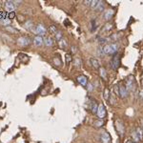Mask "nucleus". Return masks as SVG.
I'll use <instances>...</instances> for the list:
<instances>
[{"label":"nucleus","instance_id":"nucleus-20","mask_svg":"<svg viewBox=\"0 0 143 143\" xmlns=\"http://www.w3.org/2000/svg\"><path fill=\"white\" fill-rule=\"evenodd\" d=\"M59 46H60V48H62V49H65V48H67V46H68V43L66 41V39L65 38H62V39H60L59 41Z\"/></svg>","mask_w":143,"mask_h":143},{"label":"nucleus","instance_id":"nucleus-4","mask_svg":"<svg viewBox=\"0 0 143 143\" xmlns=\"http://www.w3.org/2000/svg\"><path fill=\"white\" fill-rule=\"evenodd\" d=\"M115 128H116V132L120 136H122L125 133V126L123 124V122L120 119H117L115 121Z\"/></svg>","mask_w":143,"mask_h":143},{"label":"nucleus","instance_id":"nucleus-19","mask_svg":"<svg viewBox=\"0 0 143 143\" xmlns=\"http://www.w3.org/2000/svg\"><path fill=\"white\" fill-rule=\"evenodd\" d=\"M90 108L92 109V112L93 114L97 112V108H98V105L96 104L95 101H91V105H90Z\"/></svg>","mask_w":143,"mask_h":143},{"label":"nucleus","instance_id":"nucleus-29","mask_svg":"<svg viewBox=\"0 0 143 143\" xmlns=\"http://www.w3.org/2000/svg\"><path fill=\"white\" fill-rule=\"evenodd\" d=\"M49 31H50L51 33H53V34H56V26H54V25H51L50 27H49Z\"/></svg>","mask_w":143,"mask_h":143},{"label":"nucleus","instance_id":"nucleus-21","mask_svg":"<svg viewBox=\"0 0 143 143\" xmlns=\"http://www.w3.org/2000/svg\"><path fill=\"white\" fill-rule=\"evenodd\" d=\"M136 136H137V137H138V139H139V141H141L143 138V134H142V130L140 128H137L136 131Z\"/></svg>","mask_w":143,"mask_h":143},{"label":"nucleus","instance_id":"nucleus-37","mask_svg":"<svg viewBox=\"0 0 143 143\" xmlns=\"http://www.w3.org/2000/svg\"><path fill=\"white\" fill-rule=\"evenodd\" d=\"M87 88H88L89 91H92V90H93V85H92L91 83H88V84H87Z\"/></svg>","mask_w":143,"mask_h":143},{"label":"nucleus","instance_id":"nucleus-9","mask_svg":"<svg viewBox=\"0 0 143 143\" xmlns=\"http://www.w3.org/2000/svg\"><path fill=\"white\" fill-rule=\"evenodd\" d=\"M100 138H101V142L102 143H111V136L108 134L107 132H103Z\"/></svg>","mask_w":143,"mask_h":143},{"label":"nucleus","instance_id":"nucleus-35","mask_svg":"<svg viewBox=\"0 0 143 143\" xmlns=\"http://www.w3.org/2000/svg\"><path fill=\"white\" fill-rule=\"evenodd\" d=\"M54 64L56 65H60L61 63H60V59H58V58H54Z\"/></svg>","mask_w":143,"mask_h":143},{"label":"nucleus","instance_id":"nucleus-40","mask_svg":"<svg viewBox=\"0 0 143 143\" xmlns=\"http://www.w3.org/2000/svg\"><path fill=\"white\" fill-rule=\"evenodd\" d=\"M132 143H135V142H132Z\"/></svg>","mask_w":143,"mask_h":143},{"label":"nucleus","instance_id":"nucleus-32","mask_svg":"<svg viewBox=\"0 0 143 143\" xmlns=\"http://www.w3.org/2000/svg\"><path fill=\"white\" fill-rule=\"evenodd\" d=\"M109 95H110V92H109L108 89H106V90H105V93H104V97H105V99L106 100L109 99Z\"/></svg>","mask_w":143,"mask_h":143},{"label":"nucleus","instance_id":"nucleus-28","mask_svg":"<svg viewBox=\"0 0 143 143\" xmlns=\"http://www.w3.org/2000/svg\"><path fill=\"white\" fill-rule=\"evenodd\" d=\"M96 52H97V54H98L99 56H103V55L105 54H104V51H103V48H102V47H98Z\"/></svg>","mask_w":143,"mask_h":143},{"label":"nucleus","instance_id":"nucleus-17","mask_svg":"<svg viewBox=\"0 0 143 143\" xmlns=\"http://www.w3.org/2000/svg\"><path fill=\"white\" fill-rule=\"evenodd\" d=\"M104 8H105V3H104L103 1H99L98 4H97V7L95 8V11H97V12H102V11L104 10Z\"/></svg>","mask_w":143,"mask_h":143},{"label":"nucleus","instance_id":"nucleus-14","mask_svg":"<svg viewBox=\"0 0 143 143\" xmlns=\"http://www.w3.org/2000/svg\"><path fill=\"white\" fill-rule=\"evenodd\" d=\"M77 81H78L79 83L81 84V85L83 86V87H86L87 84H88V80H87V77L84 76V75H79L78 77H77Z\"/></svg>","mask_w":143,"mask_h":143},{"label":"nucleus","instance_id":"nucleus-1","mask_svg":"<svg viewBox=\"0 0 143 143\" xmlns=\"http://www.w3.org/2000/svg\"><path fill=\"white\" fill-rule=\"evenodd\" d=\"M103 51H104L105 54H114L118 51V45L115 43L107 44L103 47Z\"/></svg>","mask_w":143,"mask_h":143},{"label":"nucleus","instance_id":"nucleus-30","mask_svg":"<svg viewBox=\"0 0 143 143\" xmlns=\"http://www.w3.org/2000/svg\"><path fill=\"white\" fill-rule=\"evenodd\" d=\"M117 38H118V35H117V34H113L112 36H110V37H109V39L112 40V41L117 40Z\"/></svg>","mask_w":143,"mask_h":143},{"label":"nucleus","instance_id":"nucleus-13","mask_svg":"<svg viewBox=\"0 0 143 143\" xmlns=\"http://www.w3.org/2000/svg\"><path fill=\"white\" fill-rule=\"evenodd\" d=\"M90 64L92 65V67H93L94 69H99V62L96 58L94 57H92L90 58Z\"/></svg>","mask_w":143,"mask_h":143},{"label":"nucleus","instance_id":"nucleus-3","mask_svg":"<svg viewBox=\"0 0 143 143\" xmlns=\"http://www.w3.org/2000/svg\"><path fill=\"white\" fill-rule=\"evenodd\" d=\"M119 65H120V56L118 54H114L110 62V66L113 70H117Z\"/></svg>","mask_w":143,"mask_h":143},{"label":"nucleus","instance_id":"nucleus-18","mask_svg":"<svg viewBox=\"0 0 143 143\" xmlns=\"http://www.w3.org/2000/svg\"><path fill=\"white\" fill-rule=\"evenodd\" d=\"M44 44L47 47H52L54 45V41H53V39L51 37H47V38L44 39Z\"/></svg>","mask_w":143,"mask_h":143},{"label":"nucleus","instance_id":"nucleus-38","mask_svg":"<svg viewBox=\"0 0 143 143\" xmlns=\"http://www.w3.org/2000/svg\"><path fill=\"white\" fill-rule=\"evenodd\" d=\"M92 25H93V28H92V31H93V30H95V21H94V20H93V21H92Z\"/></svg>","mask_w":143,"mask_h":143},{"label":"nucleus","instance_id":"nucleus-24","mask_svg":"<svg viewBox=\"0 0 143 143\" xmlns=\"http://www.w3.org/2000/svg\"><path fill=\"white\" fill-rule=\"evenodd\" d=\"M99 0H92V3H91V8L93 10H95V8L97 7V4H98Z\"/></svg>","mask_w":143,"mask_h":143},{"label":"nucleus","instance_id":"nucleus-22","mask_svg":"<svg viewBox=\"0 0 143 143\" xmlns=\"http://www.w3.org/2000/svg\"><path fill=\"white\" fill-rule=\"evenodd\" d=\"M103 124H104V122H103L102 119H98V120H95V121L93 122V125L95 127H101Z\"/></svg>","mask_w":143,"mask_h":143},{"label":"nucleus","instance_id":"nucleus-5","mask_svg":"<svg viewBox=\"0 0 143 143\" xmlns=\"http://www.w3.org/2000/svg\"><path fill=\"white\" fill-rule=\"evenodd\" d=\"M135 78H134V76L133 75H130L128 76V78L126 79V89L128 90V91H133L134 89H135Z\"/></svg>","mask_w":143,"mask_h":143},{"label":"nucleus","instance_id":"nucleus-8","mask_svg":"<svg viewBox=\"0 0 143 143\" xmlns=\"http://www.w3.org/2000/svg\"><path fill=\"white\" fill-rule=\"evenodd\" d=\"M129 94V91L126 89V87L123 85L118 86V95H120V97L125 98L127 97Z\"/></svg>","mask_w":143,"mask_h":143},{"label":"nucleus","instance_id":"nucleus-25","mask_svg":"<svg viewBox=\"0 0 143 143\" xmlns=\"http://www.w3.org/2000/svg\"><path fill=\"white\" fill-rule=\"evenodd\" d=\"M73 64H74V66H75V67H77V68H78V67H80V66H81V59H80V58H78V57L74 58V63H73Z\"/></svg>","mask_w":143,"mask_h":143},{"label":"nucleus","instance_id":"nucleus-26","mask_svg":"<svg viewBox=\"0 0 143 143\" xmlns=\"http://www.w3.org/2000/svg\"><path fill=\"white\" fill-rule=\"evenodd\" d=\"M1 22H2V24L3 25H9L10 23H11V20H10V18H8V17H4L2 20H1Z\"/></svg>","mask_w":143,"mask_h":143},{"label":"nucleus","instance_id":"nucleus-36","mask_svg":"<svg viewBox=\"0 0 143 143\" xmlns=\"http://www.w3.org/2000/svg\"><path fill=\"white\" fill-rule=\"evenodd\" d=\"M91 3H92V0H86L84 1V4L86 6H91Z\"/></svg>","mask_w":143,"mask_h":143},{"label":"nucleus","instance_id":"nucleus-34","mask_svg":"<svg viewBox=\"0 0 143 143\" xmlns=\"http://www.w3.org/2000/svg\"><path fill=\"white\" fill-rule=\"evenodd\" d=\"M98 42H99L100 44H105V43L107 42V39H105V38H99Z\"/></svg>","mask_w":143,"mask_h":143},{"label":"nucleus","instance_id":"nucleus-10","mask_svg":"<svg viewBox=\"0 0 143 143\" xmlns=\"http://www.w3.org/2000/svg\"><path fill=\"white\" fill-rule=\"evenodd\" d=\"M44 44V39H43L42 36H36L35 38H34V45L36 46V47H39V46H42Z\"/></svg>","mask_w":143,"mask_h":143},{"label":"nucleus","instance_id":"nucleus-7","mask_svg":"<svg viewBox=\"0 0 143 143\" xmlns=\"http://www.w3.org/2000/svg\"><path fill=\"white\" fill-rule=\"evenodd\" d=\"M31 43V39L29 37H26V36H21L17 39V44L21 47H26V46H29Z\"/></svg>","mask_w":143,"mask_h":143},{"label":"nucleus","instance_id":"nucleus-6","mask_svg":"<svg viewBox=\"0 0 143 143\" xmlns=\"http://www.w3.org/2000/svg\"><path fill=\"white\" fill-rule=\"evenodd\" d=\"M96 114H97V116H98V118H99V119H102V118H104V117L106 116L107 113H106V109H105V107H104V105H103V104H100V105H98Z\"/></svg>","mask_w":143,"mask_h":143},{"label":"nucleus","instance_id":"nucleus-12","mask_svg":"<svg viewBox=\"0 0 143 143\" xmlns=\"http://www.w3.org/2000/svg\"><path fill=\"white\" fill-rule=\"evenodd\" d=\"M113 15H114V11H113V10H107V11L104 13V14H103L105 20H110V19L113 17Z\"/></svg>","mask_w":143,"mask_h":143},{"label":"nucleus","instance_id":"nucleus-31","mask_svg":"<svg viewBox=\"0 0 143 143\" xmlns=\"http://www.w3.org/2000/svg\"><path fill=\"white\" fill-rule=\"evenodd\" d=\"M71 61H72L71 54H66V62H67V63H70Z\"/></svg>","mask_w":143,"mask_h":143},{"label":"nucleus","instance_id":"nucleus-11","mask_svg":"<svg viewBox=\"0 0 143 143\" xmlns=\"http://www.w3.org/2000/svg\"><path fill=\"white\" fill-rule=\"evenodd\" d=\"M14 9H15V6H14V2L13 1H7L6 3H5V10L7 11V12H14Z\"/></svg>","mask_w":143,"mask_h":143},{"label":"nucleus","instance_id":"nucleus-2","mask_svg":"<svg viewBox=\"0 0 143 143\" xmlns=\"http://www.w3.org/2000/svg\"><path fill=\"white\" fill-rule=\"evenodd\" d=\"M32 32L35 33L36 36H42L47 33V30H46L45 26H44L43 24H37V25H36V26L34 27V29H33Z\"/></svg>","mask_w":143,"mask_h":143},{"label":"nucleus","instance_id":"nucleus-33","mask_svg":"<svg viewBox=\"0 0 143 143\" xmlns=\"http://www.w3.org/2000/svg\"><path fill=\"white\" fill-rule=\"evenodd\" d=\"M111 29H112V25H111V24H106V26L103 28V30H104V31H105V30H108V31H109V30H111Z\"/></svg>","mask_w":143,"mask_h":143},{"label":"nucleus","instance_id":"nucleus-15","mask_svg":"<svg viewBox=\"0 0 143 143\" xmlns=\"http://www.w3.org/2000/svg\"><path fill=\"white\" fill-rule=\"evenodd\" d=\"M35 27V25H34V23L32 20H28V21L25 22V24H24V28L29 30V31H33V29Z\"/></svg>","mask_w":143,"mask_h":143},{"label":"nucleus","instance_id":"nucleus-39","mask_svg":"<svg viewBox=\"0 0 143 143\" xmlns=\"http://www.w3.org/2000/svg\"><path fill=\"white\" fill-rule=\"evenodd\" d=\"M139 97L143 99V89L142 90H140V92H139Z\"/></svg>","mask_w":143,"mask_h":143},{"label":"nucleus","instance_id":"nucleus-16","mask_svg":"<svg viewBox=\"0 0 143 143\" xmlns=\"http://www.w3.org/2000/svg\"><path fill=\"white\" fill-rule=\"evenodd\" d=\"M99 74L102 79H104V80L107 79V72H106V70L104 68H99Z\"/></svg>","mask_w":143,"mask_h":143},{"label":"nucleus","instance_id":"nucleus-27","mask_svg":"<svg viewBox=\"0 0 143 143\" xmlns=\"http://www.w3.org/2000/svg\"><path fill=\"white\" fill-rule=\"evenodd\" d=\"M63 37H62V32H60V31H58V32H56V34H55V39L56 40H60V39H62Z\"/></svg>","mask_w":143,"mask_h":143},{"label":"nucleus","instance_id":"nucleus-23","mask_svg":"<svg viewBox=\"0 0 143 143\" xmlns=\"http://www.w3.org/2000/svg\"><path fill=\"white\" fill-rule=\"evenodd\" d=\"M132 137H133V141L135 143H137L138 141H139V139H138V137H137V136H136V131H134L133 133H132Z\"/></svg>","mask_w":143,"mask_h":143}]
</instances>
